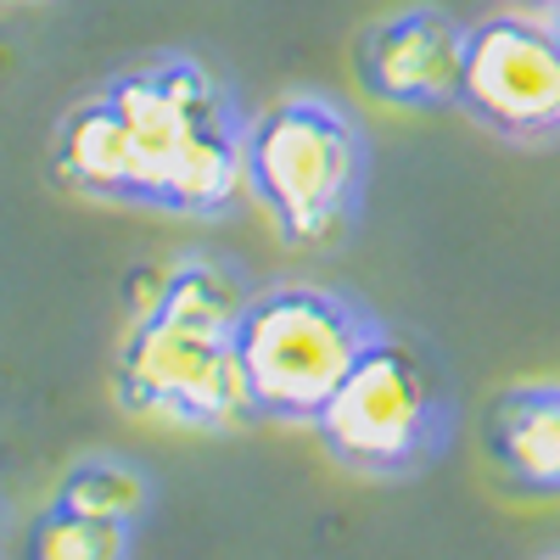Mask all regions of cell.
I'll return each mask as SVG.
<instances>
[{"mask_svg":"<svg viewBox=\"0 0 560 560\" xmlns=\"http://www.w3.org/2000/svg\"><path fill=\"white\" fill-rule=\"evenodd\" d=\"M465 28L443 7H404L370 23L353 45V79L370 102L398 113H438L459 96L465 68Z\"/></svg>","mask_w":560,"mask_h":560,"instance_id":"7","label":"cell"},{"mask_svg":"<svg viewBox=\"0 0 560 560\" xmlns=\"http://www.w3.org/2000/svg\"><path fill=\"white\" fill-rule=\"evenodd\" d=\"M102 90L118 102L140 179H147L152 213L174 219H224L247 197V107L219 68H208L191 51H158L135 57L102 79Z\"/></svg>","mask_w":560,"mask_h":560,"instance_id":"2","label":"cell"},{"mask_svg":"<svg viewBox=\"0 0 560 560\" xmlns=\"http://www.w3.org/2000/svg\"><path fill=\"white\" fill-rule=\"evenodd\" d=\"M247 197L287 247L353 236L370 191V135L325 90H287L247 118Z\"/></svg>","mask_w":560,"mask_h":560,"instance_id":"3","label":"cell"},{"mask_svg":"<svg viewBox=\"0 0 560 560\" xmlns=\"http://www.w3.org/2000/svg\"><path fill=\"white\" fill-rule=\"evenodd\" d=\"M45 510L140 533V522H147V510H152V477L124 454H84L62 471V482H57V493H51Z\"/></svg>","mask_w":560,"mask_h":560,"instance_id":"10","label":"cell"},{"mask_svg":"<svg viewBox=\"0 0 560 560\" xmlns=\"http://www.w3.org/2000/svg\"><path fill=\"white\" fill-rule=\"evenodd\" d=\"M382 337V319L353 292L319 280H269L253 287L236 319V364L247 382L253 420L314 427L364 348Z\"/></svg>","mask_w":560,"mask_h":560,"instance_id":"4","label":"cell"},{"mask_svg":"<svg viewBox=\"0 0 560 560\" xmlns=\"http://www.w3.org/2000/svg\"><path fill=\"white\" fill-rule=\"evenodd\" d=\"M454 107L499 140L560 135V45L544 18L499 12L465 28V68Z\"/></svg>","mask_w":560,"mask_h":560,"instance_id":"6","label":"cell"},{"mask_svg":"<svg viewBox=\"0 0 560 560\" xmlns=\"http://www.w3.org/2000/svg\"><path fill=\"white\" fill-rule=\"evenodd\" d=\"M482 443L510 488L555 499L560 493V387L549 382L504 387L488 409Z\"/></svg>","mask_w":560,"mask_h":560,"instance_id":"9","label":"cell"},{"mask_svg":"<svg viewBox=\"0 0 560 560\" xmlns=\"http://www.w3.org/2000/svg\"><path fill=\"white\" fill-rule=\"evenodd\" d=\"M538 7H549V0H538Z\"/></svg>","mask_w":560,"mask_h":560,"instance_id":"13","label":"cell"},{"mask_svg":"<svg viewBox=\"0 0 560 560\" xmlns=\"http://www.w3.org/2000/svg\"><path fill=\"white\" fill-rule=\"evenodd\" d=\"M308 432L353 477H420L454 438V393L438 353L382 325V337L364 348V359L348 370V382L314 415Z\"/></svg>","mask_w":560,"mask_h":560,"instance_id":"5","label":"cell"},{"mask_svg":"<svg viewBox=\"0 0 560 560\" xmlns=\"http://www.w3.org/2000/svg\"><path fill=\"white\" fill-rule=\"evenodd\" d=\"M51 174L68 197H84V202H113V208L147 202L135 135L107 90H96L90 102L62 113V124L51 135Z\"/></svg>","mask_w":560,"mask_h":560,"instance_id":"8","label":"cell"},{"mask_svg":"<svg viewBox=\"0 0 560 560\" xmlns=\"http://www.w3.org/2000/svg\"><path fill=\"white\" fill-rule=\"evenodd\" d=\"M544 23H549V34H555V45H560V0H549V7H544Z\"/></svg>","mask_w":560,"mask_h":560,"instance_id":"12","label":"cell"},{"mask_svg":"<svg viewBox=\"0 0 560 560\" xmlns=\"http://www.w3.org/2000/svg\"><path fill=\"white\" fill-rule=\"evenodd\" d=\"M135 538H140L135 527H107V522L45 510L28 533V549L45 560H124V555H135Z\"/></svg>","mask_w":560,"mask_h":560,"instance_id":"11","label":"cell"},{"mask_svg":"<svg viewBox=\"0 0 560 560\" xmlns=\"http://www.w3.org/2000/svg\"><path fill=\"white\" fill-rule=\"evenodd\" d=\"M247 298V275L224 258L191 253L168 264L113 359L118 409L185 432H242L253 420L236 364V319Z\"/></svg>","mask_w":560,"mask_h":560,"instance_id":"1","label":"cell"}]
</instances>
